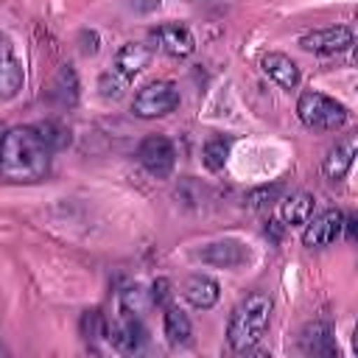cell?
Instances as JSON below:
<instances>
[{
	"instance_id": "obj_10",
	"label": "cell",
	"mask_w": 358,
	"mask_h": 358,
	"mask_svg": "<svg viewBox=\"0 0 358 358\" xmlns=\"http://www.w3.org/2000/svg\"><path fill=\"white\" fill-rule=\"evenodd\" d=\"M25 73L8 36H0V98H14L22 90Z\"/></svg>"
},
{
	"instance_id": "obj_4",
	"label": "cell",
	"mask_w": 358,
	"mask_h": 358,
	"mask_svg": "<svg viewBox=\"0 0 358 358\" xmlns=\"http://www.w3.org/2000/svg\"><path fill=\"white\" fill-rule=\"evenodd\" d=\"M179 106V87L168 78H154L148 84H143L134 92L131 101V112L134 117L143 120H154V117H165Z\"/></svg>"
},
{
	"instance_id": "obj_2",
	"label": "cell",
	"mask_w": 358,
	"mask_h": 358,
	"mask_svg": "<svg viewBox=\"0 0 358 358\" xmlns=\"http://www.w3.org/2000/svg\"><path fill=\"white\" fill-rule=\"evenodd\" d=\"M268 316H271V296L263 291H255L249 296H243L227 322V341L235 352H249L257 347V341L263 338L266 327H268Z\"/></svg>"
},
{
	"instance_id": "obj_22",
	"label": "cell",
	"mask_w": 358,
	"mask_h": 358,
	"mask_svg": "<svg viewBox=\"0 0 358 358\" xmlns=\"http://www.w3.org/2000/svg\"><path fill=\"white\" fill-rule=\"evenodd\" d=\"M36 129H39V134L45 137V143H48L53 151H59V148H67V145H70V131H67L64 126H59V123L48 120V123H39Z\"/></svg>"
},
{
	"instance_id": "obj_24",
	"label": "cell",
	"mask_w": 358,
	"mask_h": 358,
	"mask_svg": "<svg viewBox=\"0 0 358 358\" xmlns=\"http://www.w3.org/2000/svg\"><path fill=\"white\" fill-rule=\"evenodd\" d=\"M3 131H6V129H3V126H0V140H3Z\"/></svg>"
},
{
	"instance_id": "obj_11",
	"label": "cell",
	"mask_w": 358,
	"mask_h": 358,
	"mask_svg": "<svg viewBox=\"0 0 358 358\" xmlns=\"http://www.w3.org/2000/svg\"><path fill=\"white\" fill-rule=\"evenodd\" d=\"M260 70L277 84V87H282V90H294L296 84H299V67H296V62L291 59V56H285V53H266L263 59H260Z\"/></svg>"
},
{
	"instance_id": "obj_19",
	"label": "cell",
	"mask_w": 358,
	"mask_h": 358,
	"mask_svg": "<svg viewBox=\"0 0 358 358\" xmlns=\"http://www.w3.org/2000/svg\"><path fill=\"white\" fill-rule=\"evenodd\" d=\"M229 148H232L229 137L213 134V137L204 143V148H201V162H204V168L213 171V173L224 171V165H227V159H229Z\"/></svg>"
},
{
	"instance_id": "obj_1",
	"label": "cell",
	"mask_w": 358,
	"mask_h": 358,
	"mask_svg": "<svg viewBox=\"0 0 358 358\" xmlns=\"http://www.w3.org/2000/svg\"><path fill=\"white\" fill-rule=\"evenodd\" d=\"M53 148L45 143L36 126H14L0 140V176L6 182H39L50 171Z\"/></svg>"
},
{
	"instance_id": "obj_16",
	"label": "cell",
	"mask_w": 358,
	"mask_h": 358,
	"mask_svg": "<svg viewBox=\"0 0 358 358\" xmlns=\"http://www.w3.org/2000/svg\"><path fill=\"white\" fill-rule=\"evenodd\" d=\"M162 333H165L171 347H185V344H190L193 324H190V319L182 308L171 305V308H165V316H162Z\"/></svg>"
},
{
	"instance_id": "obj_23",
	"label": "cell",
	"mask_w": 358,
	"mask_h": 358,
	"mask_svg": "<svg viewBox=\"0 0 358 358\" xmlns=\"http://www.w3.org/2000/svg\"><path fill=\"white\" fill-rule=\"evenodd\" d=\"M148 296H151V302H154V305H162V302L171 296V282L159 277V280L151 285V294H148Z\"/></svg>"
},
{
	"instance_id": "obj_25",
	"label": "cell",
	"mask_w": 358,
	"mask_h": 358,
	"mask_svg": "<svg viewBox=\"0 0 358 358\" xmlns=\"http://www.w3.org/2000/svg\"><path fill=\"white\" fill-rule=\"evenodd\" d=\"M185 3H193V0H185Z\"/></svg>"
},
{
	"instance_id": "obj_13",
	"label": "cell",
	"mask_w": 358,
	"mask_h": 358,
	"mask_svg": "<svg viewBox=\"0 0 358 358\" xmlns=\"http://www.w3.org/2000/svg\"><path fill=\"white\" fill-rule=\"evenodd\" d=\"M199 257H201L204 263H213V266L235 268V266H241V263L249 257V252H246V246H243L241 241H232V238H227V241H215V243H207V246L199 252Z\"/></svg>"
},
{
	"instance_id": "obj_7",
	"label": "cell",
	"mask_w": 358,
	"mask_h": 358,
	"mask_svg": "<svg viewBox=\"0 0 358 358\" xmlns=\"http://www.w3.org/2000/svg\"><path fill=\"white\" fill-rule=\"evenodd\" d=\"M341 227H344V213L341 210H324L319 215H310L305 221V232H302V243L308 249H322L330 246L341 238Z\"/></svg>"
},
{
	"instance_id": "obj_15",
	"label": "cell",
	"mask_w": 358,
	"mask_h": 358,
	"mask_svg": "<svg viewBox=\"0 0 358 358\" xmlns=\"http://www.w3.org/2000/svg\"><path fill=\"white\" fill-rule=\"evenodd\" d=\"M352 159H355V140H352V137L338 140V143L327 151V157H324V162H322V171H324L327 179L338 182V179H344L347 171L352 168Z\"/></svg>"
},
{
	"instance_id": "obj_8",
	"label": "cell",
	"mask_w": 358,
	"mask_h": 358,
	"mask_svg": "<svg viewBox=\"0 0 358 358\" xmlns=\"http://www.w3.org/2000/svg\"><path fill=\"white\" fill-rule=\"evenodd\" d=\"M106 338L123 355H137L145 350V327L134 313L126 310L115 324H106Z\"/></svg>"
},
{
	"instance_id": "obj_14",
	"label": "cell",
	"mask_w": 358,
	"mask_h": 358,
	"mask_svg": "<svg viewBox=\"0 0 358 358\" xmlns=\"http://www.w3.org/2000/svg\"><path fill=\"white\" fill-rule=\"evenodd\" d=\"M148 62H151V50H148L145 45H140V42H126V45H120V50L115 53L112 70H117L120 76H126L129 81H134V76L143 73V70L148 67Z\"/></svg>"
},
{
	"instance_id": "obj_17",
	"label": "cell",
	"mask_w": 358,
	"mask_h": 358,
	"mask_svg": "<svg viewBox=\"0 0 358 358\" xmlns=\"http://www.w3.org/2000/svg\"><path fill=\"white\" fill-rule=\"evenodd\" d=\"M302 347L313 355H336V341H333V330L327 322H313L305 327L302 333Z\"/></svg>"
},
{
	"instance_id": "obj_3",
	"label": "cell",
	"mask_w": 358,
	"mask_h": 358,
	"mask_svg": "<svg viewBox=\"0 0 358 358\" xmlns=\"http://www.w3.org/2000/svg\"><path fill=\"white\" fill-rule=\"evenodd\" d=\"M296 115H299L302 126L313 129V131H338L350 120V112L341 101H336L324 92H316V90H308L299 95Z\"/></svg>"
},
{
	"instance_id": "obj_5",
	"label": "cell",
	"mask_w": 358,
	"mask_h": 358,
	"mask_svg": "<svg viewBox=\"0 0 358 358\" xmlns=\"http://www.w3.org/2000/svg\"><path fill=\"white\" fill-rule=\"evenodd\" d=\"M137 159L154 179H168L176 165V148L165 134H148L137 148Z\"/></svg>"
},
{
	"instance_id": "obj_18",
	"label": "cell",
	"mask_w": 358,
	"mask_h": 358,
	"mask_svg": "<svg viewBox=\"0 0 358 358\" xmlns=\"http://www.w3.org/2000/svg\"><path fill=\"white\" fill-rule=\"evenodd\" d=\"M313 204H316V199H313L310 193H294V196L282 199V207H280L282 224H288V227H302V224L313 215Z\"/></svg>"
},
{
	"instance_id": "obj_9",
	"label": "cell",
	"mask_w": 358,
	"mask_h": 358,
	"mask_svg": "<svg viewBox=\"0 0 358 358\" xmlns=\"http://www.w3.org/2000/svg\"><path fill=\"white\" fill-rule=\"evenodd\" d=\"M151 39L157 42V48L162 53H168L173 59H185V56H190L196 50V39H193L190 28L182 25V22H162V25H157L151 31Z\"/></svg>"
},
{
	"instance_id": "obj_12",
	"label": "cell",
	"mask_w": 358,
	"mask_h": 358,
	"mask_svg": "<svg viewBox=\"0 0 358 358\" xmlns=\"http://www.w3.org/2000/svg\"><path fill=\"white\" fill-rule=\"evenodd\" d=\"M182 296H185L187 305H193L196 310H207V308H213V305L218 302L221 288H218V282H215L213 277H207V274H193V277L185 280Z\"/></svg>"
},
{
	"instance_id": "obj_20",
	"label": "cell",
	"mask_w": 358,
	"mask_h": 358,
	"mask_svg": "<svg viewBox=\"0 0 358 358\" xmlns=\"http://www.w3.org/2000/svg\"><path fill=\"white\" fill-rule=\"evenodd\" d=\"M280 196H282V185L280 182L260 185V187H255V190L246 193V207L249 210H268L274 201H280Z\"/></svg>"
},
{
	"instance_id": "obj_21",
	"label": "cell",
	"mask_w": 358,
	"mask_h": 358,
	"mask_svg": "<svg viewBox=\"0 0 358 358\" xmlns=\"http://www.w3.org/2000/svg\"><path fill=\"white\" fill-rule=\"evenodd\" d=\"M56 95H59V103H76V95H78V81H76V73L70 67H62L59 76H56V84H53Z\"/></svg>"
},
{
	"instance_id": "obj_6",
	"label": "cell",
	"mask_w": 358,
	"mask_h": 358,
	"mask_svg": "<svg viewBox=\"0 0 358 358\" xmlns=\"http://www.w3.org/2000/svg\"><path fill=\"white\" fill-rule=\"evenodd\" d=\"M355 42V34L350 25H327V28H316V31H308L302 39H299V48L308 50V53H322V56H330V53H341V50H350Z\"/></svg>"
}]
</instances>
